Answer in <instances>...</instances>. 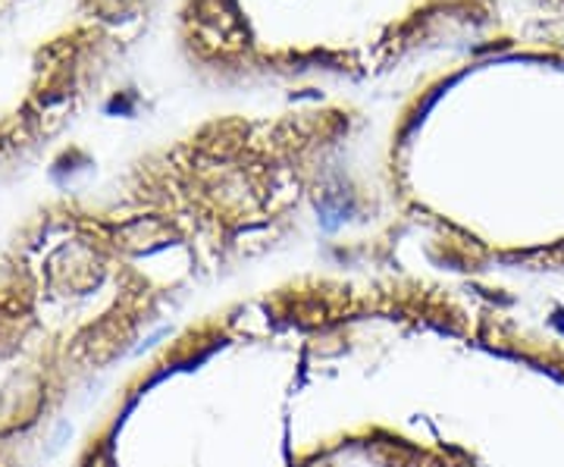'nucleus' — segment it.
Listing matches in <instances>:
<instances>
[{"instance_id": "f257e3e1", "label": "nucleus", "mask_w": 564, "mask_h": 467, "mask_svg": "<svg viewBox=\"0 0 564 467\" xmlns=\"http://www.w3.org/2000/svg\"><path fill=\"white\" fill-rule=\"evenodd\" d=\"M502 0H182L188 63L220 82L377 79L496 39Z\"/></svg>"}, {"instance_id": "f03ea898", "label": "nucleus", "mask_w": 564, "mask_h": 467, "mask_svg": "<svg viewBox=\"0 0 564 467\" xmlns=\"http://www.w3.org/2000/svg\"><path fill=\"white\" fill-rule=\"evenodd\" d=\"M540 10H549V13H555V17H564V0H533Z\"/></svg>"}]
</instances>
